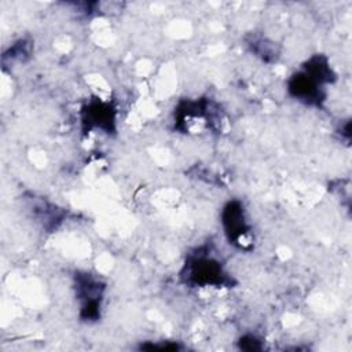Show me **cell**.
Masks as SVG:
<instances>
[{"instance_id":"3","label":"cell","mask_w":352,"mask_h":352,"mask_svg":"<svg viewBox=\"0 0 352 352\" xmlns=\"http://www.w3.org/2000/svg\"><path fill=\"white\" fill-rule=\"evenodd\" d=\"M77 297L81 300V315L84 319H96L99 316V307L103 286L99 280L92 279L91 275H77Z\"/></svg>"},{"instance_id":"2","label":"cell","mask_w":352,"mask_h":352,"mask_svg":"<svg viewBox=\"0 0 352 352\" xmlns=\"http://www.w3.org/2000/svg\"><path fill=\"white\" fill-rule=\"evenodd\" d=\"M194 285H221L226 282L221 264L210 256H192L186 264L184 275Z\"/></svg>"},{"instance_id":"4","label":"cell","mask_w":352,"mask_h":352,"mask_svg":"<svg viewBox=\"0 0 352 352\" xmlns=\"http://www.w3.org/2000/svg\"><path fill=\"white\" fill-rule=\"evenodd\" d=\"M221 219H223L221 221L226 230V235L228 236L230 242L232 241V243H239L242 246V242H245V238L249 234L250 228L245 219V213L241 202L238 201L228 202L223 209Z\"/></svg>"},{"instance_id":"1","label":"cell","mask_w":352,"mask_h":352,"mask_svg":"<svg viewBox=\"0 0 352 352\" xmlns=\"http://www.w3.org/2000/svg\"><path fill=\"white\" fill-rule=\"evenodd\" d=\"M305 69L307 72L296 74L289 81V89L296 98L314 103L320 100V85L330 81L331 69L327 66L326 59H322L320 56L312 58Z\"/></svg>"}]
</instances>
